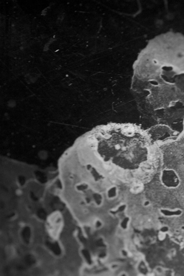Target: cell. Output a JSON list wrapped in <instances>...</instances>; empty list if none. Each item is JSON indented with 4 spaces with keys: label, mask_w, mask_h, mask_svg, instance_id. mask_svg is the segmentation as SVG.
Instances as JSON below:
<instances>
[{
    "label": "cell",
    "mask_w": 184,
    "mask_h": 276,
    "mask_svg": "<svg viewBox=\"0 0 184 276\" xmlns=\"http://www.w3.org/2000/svg\"><path fill=\"white\" fill-rule=\"evenodd\" d=\"M161 181L164 186L169 188L177 187L180 183L178 176L172 169H165L162 171Z\"/></svg>",
    "instance_id": "2"
},
{
    "label": "cell",
    "mask_w": 184,
    "mask_h": 276,
    "mask_svg": "<svg viewBox=\"0 0 184 276\" xmlns=\"http://www.w3.org/2000/svg\"><path fill=\"white\" fill-rule=\"evenodd\" d=\"M98 144L99 152L105 161L126 169H137L147 160L138 127L132 124L107 125Z\"/></svg>",
    "instance_id": "1"
},
{
    "label": "cell",
    "mask_w": 184,
    "mask_h": 276,
    "mask_svg": "<svg viewBox=\"0 0 184 276\" xmlns=\"http://www.w3.org/2000/svg\"><path fill=\"white\" fill-rule=\"evenodd\" d=\"M161 212L164 214L166 215H179L182 212L180 210H177L176 211H171L167 210H162Z\"/></svg>",
    "instance_id": "3"
}]
</instances>
